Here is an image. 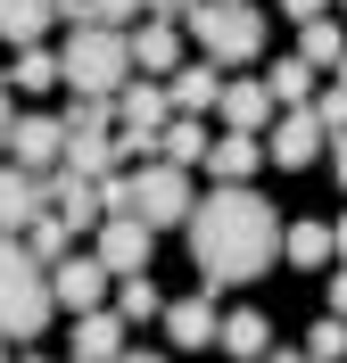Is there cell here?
Listing matches in <instances>:
<instances>
[{
  "label": "cell",
  "instance_id": "6da1fadb",
  "mask_svg": "<svg viewBox=\"0 0 347 363\" xmlns=\"http://www.w3.org/2000/svg\"><path fill=\"white\" fill-rule=\"evenodd\" d=\"M182 240H190V264H199V281H207V289H231V281H256V272L273 264L281 223H273V206L256 199L248 182H215L207 199L190 206Z\"/></svg>",
  "mask_w": 347,
  "mask_h": 363
},
{
  "label": "cell",
  "instance_id": "7a4b0ae2",
  "mask_svg": "<svg viewBox=\"0 0 347 363\" xmlns=\"http://www.w3.org/2000/svg\"><path fill=\"white\" fill-rule=\"evenodd\" d=\"M58 83H75V99H116V91L133 83V50H124V33L75 25L67 50H58Z\"/></svg>",
  "mask_w": 347,
  "mask_h": 363
},
{
  "label": "cell",
  "instance_id": "3957f363",
  "mask_svg": "<svg viewBox=\"0 0 347 363\" xmlns=\"http://www.w3.org/2000/svg\"><path fill=\"white\" fill-rule=\"evenodd\" d=\"M50 314V272L25 256V240H0V339H42Z\"/></svg>",
  "mask_w": 347,
  "mask_h": 363
},
{
  "label": "cell",
  "instance_id": "277c9868",
  "mask_svg": "<svg viewBox=\"0 0 347 363\" xmlns=\"http://www.w3.org/2000/svg\"><path fill=\"white\" fill-rule=\"evenodd\" d=\"M182 33L207 50V67H248L256 50H265V17H256L248 0H199L182 17Z\"/></svg>",
  "mask_w": 347,
  "mask_h": 363
},
{
  "label": "cell",
  "instance_id": "5b68a950",
  "mask_svg": "<svg viewBox=\"0 0 347 363\" xmlns=\"http://www.w3.org/2000/svg\"><path fill=\"white\" fill-rule=\"evenodd\" d=\"M190 206H199V199H190V174H174V165H141V174H133V215L149 231H182Z\"/></svg>",
  "mask_w": 347,
  "mask_h": 363
},
{
  "label": "cell",
  "instance_id": "8992f818",
  "mask_svg": "<svg viewBox=\"0 0 347 363\" xmlns=\"http://www.w3.org/2000/svg\"><path fill=\"white\" fill-rule=\"evenodd\" d=\"M149 248H158V231L141 223V215H99V272L108 281H133V272H149Z\"/></svg>",
  "mask_w": 347,
  "mask_h": 363
},
{
  "label": "cell",
  "instance_id": "52a82bcc",
  "mask_svg": "<svg viewBox=\"0 0 347 363\" xmlns=\"http://www.w3.org/2000/svg\"><path fill=\"white\" fill-rule=\"evenodd\" d=\"M108 108H116V124H124V140H116V157H124V149H158L165 116H174V108H165V83H124V91L108 99Z\"/></svg>",
  "mask_w": 347,
  "mask_h": 363
},
{
  "label": "cell",
  "instance_id": "ba28073f",
  "mask_svg": "<svg viewBox=\"0 0 347 363\" xmlns=\"http://www.w3.org/2000/svg\"><path fill=\"white\" fill-rule=\"evenodd\" d=\"M58 149H67V133H58V116H17L9 124V165L17 174H58Z\"/></svg>",
  "mask_w": 347,
  "mask_h": 363
},
{
  "label": "cell",
  "instance_id": "9c48e42d",
  "mask_svg": "<svg viewBox=\"0 0 347 363\" xmlns=\"http://www.w3.org/2000/svg\"><path fill=\"white\" fill-rule=\"evenodd\" d=\"M99 297H108L99 256H58V264H50V306H67V314H99Z\"/></svg>",
  "mask_w": 347,
  "mask_h": 363
},
{
  "label": "cell",
  "instance_id": "30bf717a",
  "mask_svg": "<svg viewBox=\"0 0 347 363\" xmlns=\"http://www.w3.org/2000/svg\"><path fill=\"white\" fill-rule=\"evenodd\" d=\"M265 157H273L281 174H306V165L323 157V124H314L306 108H281V124H273V149H265Z\"/></svg>",
  "mask_w": 347,
  "mask_h": 363
},
{
  "label": "cell",
  "instance_id": "8fae6325",
  "mask_svg": "<svg viewBox=\"0 0 347 363\" xmlns=\"http://www.w3.org/2000/svg\"><path fill=\"white\" fill-rule=\"evenodd\" d=\"M215 347H224L231 363H265V355H273V314H256V306L224 314V322H215Z\"/></svg>",
  "mask_w": 347,
  "mask_h": 363
},
{
  "label": "cell",
  "instance_id": "7c38bea8",
  "mask_svg": "<svg viewBox=\"0 0 347 363\" xmlns=\"http://www.w3.org/2000/svg\"><path fill=\"white\" fill-rule=\"evenodd\" d=\"M42 206H58V223L67 231H83V223H99V182H83V174H42Z\"/></svg>",
  "mask_w": 347,
  "mask_h": 363
},
{
  "label": "cell",
  "instance_id": "4fadbf2b",
  "mask_svg": "<svg viewBox=\"0 0 347 363\" xmlns=\"http://www.w3.org/2000/svg\"><path fill=\"white\" fill-rule=\"evenodd\" d=\"M124 50H133V74H174L182 67V25L149 17L141 33H124Z\"/></svg>",
  "mask_w": 347,
  "mask_h": 363
},
{
  "label": "cell",
  "instance_id": "5bb4252c",
  "mask_svg": "<svg viewBox=\"0 0 347 363\" xmlns=\"http://www.w3.org/2000/svg\"><path fill=\"white\" fill-rule=\"evenodd\" d=\"M215 99H224V74H215L207 58L165 74V108H174V116H199V124H207V108H215Z\"/></svg>",
  "mask_w": 347,
  "mask_h": 363
},
{
  "label": "cell",
  "instance_id": "9a60e30c",
  "mask_svg": "<svg viewBox=\"0 0 347 363\" xmlns=\"http://www.w3.org/2000/svg\"><path fill=\"white\" fill-rule=\"evenodd\" d=\"M50 206H42V182L17 174V165H0V240H17L25 223H42Z\"/></svg>",
  "mask_w": 347,
  "mask_h": 363
},
{
  "label": "cell",
  "instance_id": "2e32d148",
  "mask_svg": "<svg viewBox=\"0 0 347 363\" xmlns=\"http://www.w3.org/2000/svg\"><path fill=\"white\" fill-rule=\"evenodd\" d=\"M215 116H224L231 133H265V124H273V91H265V83H224Z\"/></svg>",
  "mask_w": 347,
  "mask_h": 363
},
{
  "label": "cell",
  "instance_id": "e0dca14e",
  "mask_svg": "<svg viewBox=\"0 0 347 363\" xmlns=\"http://www.w3.org/2000/svg\"><path fill=\"white\" fill-rule=\"evenodd\" d=\"M256 165H265V140H256V133H224V140H207V174H215V182H248Z\"/></svg>",
  "mask_w": 347,
  "mask_h": 363
},
{
  "label": "cell",
  "instance_id": "ac0fdd59",
  "mask_svg": "<svg viewBox=\"0 0 347 363\" xmlns=\"http://www.w3.org/2000/svg\"><path fill=\"white\" fill-rule=\"evenodd\" d=\"M158 149H165L158 165H174V174H190V165H207V124H199V116H165Z\"/></svg>",
  "mask_w": 347,
  "mask_h": 363
},
{
  "label": "cell",
  "instance_id": "d6986e66",
  "mask_svg": "<svg viewBox=\"0 0 347 363\" xmlns=\"http://www.w3.org/2000/svg\"><path fill=\"white\" fill-rule=\"evenodd\" d=\"M215 322L224 314H215L207 289H199V297H182V306H165V339L174 347H215Z\"/></svg>",
  "mask_w": 347,
  "mask_h": 363
},
{
  "label": "cell",
  "instance_id": "ffe728a7",
  "mask_svg": "<svg viewBox=\"0 0 347 363\" xmlns=\"http://www.w3.org/2000/svg\"><path fill=\"white\" fill-rule=\"evenodd\" d=\"M124 355V322L116 314H75V363H116Z\"/></svg>",
  "mask_w": 347,
  "mask_h": 363
},
{
  "label": "cell",
  "instance_id": "44dd1931",
  "mask_svg": "<svg viewBox=\"0 0 347 363\" xmlns=\"http://www.w3.org/2000/svg\"><path fill=\"white\" fill-rule=\"evenodd\" d=\"M42 25H50V0H0V42L9 50H42Z\"/></svg>",
  "mask_w": 347,
  "mask_h": 363
},
{
  "label": "cell",
  "instance_id": "7402d4cb",
  "mask_svg": "<svg viewBox=\"0 0 347 363\" xmlns=\"http://www.w3.org/2000/svg\"><path fill=\"white\" fill-rule=\"evenodd\" d=\"M281 256H290V264H306V272H323V264H331V223H323V215L290 223V231H281Z\"/></svg>",
  "mask_w": 347,
  "mask_h": 363
},
{
  "label": "cell",
  "instance_id": "603a6c76",
  "mask_svg": "<svg viewBox=\"0 0 347 363\" xmlns=\"http://www.w3.org/2000/svg\"><path fill=\"white\" fill-rule=\"evenodd\" d=\"M339 58H347V33H339L331 17H314V25H306V42H298V67H306V74H331Z\"/></svg>",
  "mask_w": 347,
  "mask_h": 363
},
{
  "label": "cell",
  "instance_id": "cb8c5ba5",
  "mask_svg": "<svg viewBox=\"0 0 347 363\" xmlns=\"http://www.w3.org/2000/svg\"><path fill=\"white\" fill-rule=\"evenodd\" d=\"M17 240H25V256H33V264H42V272L58 264V256H75V231L58 223V215H42V223H25Z\"/></svg>",
  "mask_w": 347,
  "mask_h": 363
},
{
  "label": "cell",
  "instance_id": "d4e9b609",
  "mask_svg": "<svg viewBox=\"0 0 347 363\" xmlns=\"http://www.w3.org/2000/svg\"><path fill=\"white\" fill-rule=\"evenodd\" d=\"M0 83H9V91H50V83H58V50H17Z\"/></svg>",
  "mask_w": 347,
  "mask_h": 363
},
{
  "label": "cell",
  "instance_id": "484cf974",
  "mask_svg": "<svg viewBox=\"0 0 347 363\" xmlns=\"http://www.w3.org/2000/svg\"><path fill=\"white\" fill-rule=\"evenodd\" d=\"M149 314H165V306H158V289H149V272L116 281V322H149Z\"/></svg>",
  "mask_w": 347,
  "mask_h": 363
},
{
  "label": "cell",
  "instance_id": "4316f807",
  "mask_svg": "<svg viewBox=\"0 0 347 363\" xmlns=\"http://www.w3.org/2000/svg\"><path fill=\"white\" fill-rule=\"evenodd\" d=\"M265 91H273L281 108H306V99H314V74H306V67H298V58H281V67H273V74H265Z\"/></svg>",
  "mask_w": 347,
  "mask_h": 363
},
{
  "label": "cell",
  "instance_id": "83f0119b",
  "mask_svg": "<svg viewBox=\"0 0 347 363\" xmlns=\"http://www.w3.org/2000/svg\"><path fill=\"white\" fill-rule=\"evenodd\" d=\"M306 363H347V322L323 314L314 330H306Z\"/></svg>",
  "mask_w": 347,
  "mask_h": 363
},
{
  "label": "cell",
  "instance_id": "f1b7e54d",
  "mask_svg": "<svg viewBox=\"0 0 347 363\" xmlns=\"http://www.w3.org/2000/svg\"><path fill=\"white\" fill-rule=\"evenodd\" d=\"M306 116H314V124H323V140H339V133H347V91L331 83L323 99H306Z\"/></svg>",
  "mask_w": 347,
  "mask_h": 363
},
{
  "label": "cell",
  "instance_id": "f546056e",
  "mask_svg": "<svg viewBox=\"0 0 347 363\" xmlns=\"http://www.w3.org/2000/svg\"><path fill=\"white\" fill-rule=\"evenodd\" d=\"M133 17H141V0H92V17H83V25H99V33H124Z\"/></svg>",
  "mask_w": 347,
  "mask_h": 363
},
{
  "label": "cell",
  "instance_id": "4dcf8cb0",
  "mask_svg": "<svg viewBox=\"0 0 347 363\" xmlns=\"http://www.w3.org/2000/svg\"><path fill=\"white\" fill-rule=\"evenodd\" d=\"M99 215H133V174H108V182H99Z\"/></svg>",
  "mask_w": 347,
  "mask_h": 363
},
{
  "label": "cell",
  "instance_id": "1f68e13d",
  "mask_svg": "<svg viewBox=\"0 0 347 363\" xmlns=\"http://www.w3.org/2000/svg\"><path fill=\"white\" fill-rule=\"evenodd\" d=\"M190 9H199V0H141V17H165V25H182Z\"/></svg>",
  "mask_w": 347,
  "mask_h": 363
},
{
  "label": "cell",
  "instance_id": "d6a6232c",
  "mask_svg": "<svg viewBox=\"0 0 347 363\" xmlns=\"http://www.w3.org/2000/svg\"><path fill=\"white\" fill-rule=\"evenodd\" d=\"M323 9H331V0H281V17H298V25H314Z\"/></svg>",
  "mask_w": 347,
  "mask_h": 363
},
{
  "label": "cell",
  "instance_id": "836d02e7",
  "mask_svg": "<svg viewBox=\"0 0 347 363\" xmlns=\"http://www.w3.org/2000/svg\"><path fill=\"white\" fill-rule=\"evenodd\" d=\"M50 17H67V25H83V17H92V0H50Z\"/></svg>",
  "mask_w": 347,
  "mask_h": 363
},
{
  "label": "cell",
  "instance_id": "e575fe53",
  "mask_svg": "<svg viewBox=\"0 0 347 363\" xmlns=\"http://www.w3.org/2000/svg\"><path fill=\"white\" fill-rule=\"evenodd\" d=\"M331 314L347 322V264H339V281H331Z\"/></svg>",
  "mask_w": 347,
  "mask_h": 363
},
{
  "label": "cell",
  "instance_id": "d590c367",
  "mask_svg": "<svg viewBox=\"0 0 347 363\" xmlns=\"http://www.w3.org/2000/svg\"><path fill=\"white\" fill-rule=\"evenodd\" d=\"M323 149H331V165H339V190H347V133H339V140H323Z\"/></svg>",
  "mask_w": 347,
  "mask_h": 363
},
{
  "label": "cell",
  "instance_id": "8d00e7d4",
  "mask_svg": "<svg viewBox=\"0 0 347 363\" xmlns=\"http://www.w3.org/2000/svg\"><path fill=\"white\" fill-rule=\"evenodd\" d=\"M331 256H339V264H347V215H339V223H331Z\"/></svg>",
  "mask_w": 347,
  "mask_h": 363
},
{
  "label": "cell",
  "instance_id": "74e56055",
  "mask_svg": "<svg viewBox=\"0 0 347 363\" xmlns=\"http://www.w3.org/2000/svg\"><path fill=\"white\" fill-rule=\"evenodd\" d=\"M9 124H17V116H9V83H0V149H9Z\"/></svg>",
  "mask_w": 347,
  "mask_h": 363
},
{
  "label": "cell",
  "instance_id": "f35d334b",
  "mask_svg": "<svg viewBox=\"0 0 347 363\" xmlns=\"http://www.w3.org/2000/svg\"><path fill=\"white\" fill-rule=\"evenodd\" d=\"M116 363H165V355H141V347H124V355H116Z\"/></svg>",
  "mask_w": 347,
  "mask_h": 363
},
{
  "label": "cell",
  "instance_id": "ab89813d",
  "mask_svg": "<svg viewBox=\"0 0 347 363\" xmlns=\"http://www.w3.org/2000/svg\"><path fill=\"white\" fill-rule=\"evenodd\" d=\"M331 74H339V91H347V58H339V67H331Z\"/></svg>",
  "mask_w": 347,
  "mask_h": 363
},
{
  "label": "cell",
  "instance_id": "60d3db41",
  "mask_svg": "<svg viewBox=\"0 0 347 363\" xmlns=\"http://www.w3.org/2000/svg\"><path fill=\"white\" fill-rule=\"evenodd\" d=\"M265 363H306V355H265Z\"/></svg>",
  "mask_w": 347,
  "mask_h": 363
},
{
  "label": "cell",
  "instance_id": "b9f144b4",
  "mask_svg": "<svg viewBox=\"0 0 347 363\" xmlns=\"http://www.w3.org/2000/svg\"><path fill=\"white\" fill-rule=\"evenodd\" d=\"M17 363H42V355H17Z\"/></svg>",
  "mask_w": 347,
  "mask_h": 363
},
{
  "label": "cell",
  "instance_id": "7bdbcfd3",
  "mask_svg": "<svg viewBox=\"0 0 347 363\" xmlns=\"http://www.w3.org/2000/svg\"><path fill=\"white\" fill-rule=\"evenodd\" d=\"M0 363H9V347H0Z\"/></svg>",
  "mask_w": 347,
  "mask_h": 363
}]
</instances>
